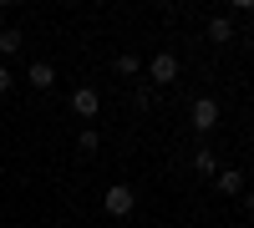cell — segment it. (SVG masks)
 Returning <instances> with one entry per match:
<instances>
[{"label": "cell", "instance_id": "cell-11", "mask_svg": "<svg viewBox=\"0 0 254 228\" xmlns=\"http://www.w3.org/2000/svg\"><path fill=\"white\" fill-rule=\"evenodd\" d=\"M97 147H102V137H97V127H81V132H76V152H81V157H92Z\"/></svg>", "mask_w": 254, "mask_h": 228}, {"label": "cell", "instance_id": "cell-8", "mask_svg": "<svg viewBox=\"0 0 254 228\" xmlns=\"http://www.w3.org/2000/svg\"><path fill=\"white\" fill-rule=\"evenodd\" d=\"M208 41H214V46H229V41H234V15H214L208 20Z\"/></svg>", "mask_w": 254, "mask_h": 228}, {"label": "cell", "instance_id": "cell-2", "mask_svg": "<svg viewBox=\"0 0 254 228\" xmlns=\"http://www.w3.org/2000/svg\"><path fill=\"white\" fill-rule=\"evenodd\" d=\"M188 117H193V132H198V137H208V132L219 127V96H198Z\"/></svg>", "mask_w": 254, "mask_h": 228}, {"label": "cell", "instance_id": "cell-9", "mask_svg": "<svg viewBox=\"0 0 254 228\" xmlns=\"http://www.w3.org/2000/svg\"><path fill=\"white\" fill-rule=\"evenodd\" d=\"M20 51H26V36H20L15 26H5L0 31V56H20Z\"/></svg>", "mask_w": 254, "mask_h": 228}, {"label": "cell", "instance_id": "cell-3", "mask_svg": "<svg viewBox=\"0 0 254 228\" xmlns=\"http://www.w3.org/2000/svg\"><path fill=\"white\" fill-rule=\"evenodd\" d=\"M71 112H76L81 122H97V112H102V91H97V87H76V91H71Z\"/></svg>", "mask_w": 254, "mask_h": 228}, {"label": "cell", "instance_id": "cell-1", "mask_svg": "<svg viewBox=\"0 0 254 228\" xmlns=\"http://www.w3.org/2000/svg\"><path fill=\"white\" fill-rule=\"evenodd\" d=\"M102 208H107L112 218H127V213H132V208H137V193H132V188H127V182H112V188H107V193H102Z\"/></svg>", "mask_w": 254, "mask_h": 228}, {"label": "cell", "instance_id": "cell-6", "mask_svg": "<svg viewBox=\"0 0 254 228\" xmlns=\"http://www.w3.org/2000/svg\"><path fill=\"white\" fill-rule=\"evenodd\" d=\"M214 188H219L224 198H244V173H239V168H219Z\"/></svg>", "mask_w": 254, "mask_h": 228}, {"label": "cell", "instance_id": "cell-5", "mask_svg": "<svg viewBox=\"0 0 254 228\" xmlns=\"http://www.w3.org/2000/svg\"><path fill=\"white\" fill-rule=\"evenodd\" d=\"M26 81H31L36 91H51V87H56V66H51V61H31V66H26Z\"/></svg>", "mask_w": 254, "mask_h": 228}, {"label": "cell", "instance_id": "cell-12", "mask_svg": "<svg viewBox=\"0 0 254 228\" xmlns=\"http://www.w3.org/2000/svg\"><path fill=\"white\" fill-rule=\"evenodd\" d=\"M10 87H15V76H10V66H5V61H0V96H5Z\"/></svg>", "mask_w": 254, "mask_h": 228}, {"label": "cell", "instance_id": "cell-13", "mask_svg": "<svg viewBox=\"0 0 254 228\" xmlns=\"http://www.w3.org/2000/svg\"><path fill=\"white\" fill-rule=\"evenodd\" d=\"M244 208H249V213H254V188H244Z\"/></svg>", "mask_w": 254, "mask_h": 228}, {"label": "cell", "instance_id": "cell-4", "mask_svg": "<svg viewBox=\"0 0 254 228\" xmlns=\"http://www.w3.org/2000/svg\"><path fill=\"white\" fill-rule=\"evenodd\" d=\"M147 76H153V87H168V81H178V56L173 51H158L147 61Z\"/></svg>", "mask_w": 254, "mask_h": 228}, {"label": "cell", "instance_id": "cell-7", "mask_svg": "<svg viewBox=\"0 0 254 228\" xmlns=\"http://www.w3.org/2000/svg\"><path fill=\"white\" fill-rule=\"evenodd\" d=\"M193 173H198V178H219V152L208 147V142L193 152Z\"/></svg>", "mask_w": 254, "mask_h": 228}, {"label": "cell", "instance_id": "cell-10", "mask_svg": "<svg viewBox=\"0 0 254 228\" xmlns=\"http://www.w3.org/2000/svg\"><path fill=\"white\" fill-rule=\"evenodd\" d=\"M112 71H117V76H137V71H142V56H132V51H122V56L112 61Z\"/></svg>", "mask_w": 254, "mask_h": 228}]
</instances>
